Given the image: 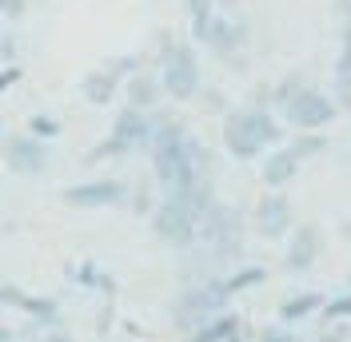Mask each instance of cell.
Here are the masks:
<instances>
[{"mask_svg": "<svg viewBox=\"0 0 351 342\" xmlns=\"http://www.w3.org/2000/svg\"><path fill=\"white\" fill-rule=\"evenodd\" d=\"M160 84L168 100H192L199 92V56L192 40H176L160 56Z\"/></svg>", "mask_w": 351, "mask_h": 342, "instance_id": "6da1fadb", "label": "cell"}, {"mask_svg": "<svg viewBox=\"0 0 351 342\" xmlns=\"http://www.w3.org/2000/svg\"><path fill=\"white\" fill-rule=\"evenodd\" d=\"M152 128H156V120L148 116V111H140V107H124V111L112 120L108 140H104L100 148H92L88 159H108V155H128V151H136V148H148Z\"/></svg>", "mask_w": 351, "mask_h": 342, "instance_id": "7a4b0ae2", "label": "cell"}, {"mask_svg": "<svg viewBox=\"0 0 351 342\" xmlns=\"http://www.w3.org/2000/svg\"><path fill=\"white\" fill-rule=\"evenodd\" d=\"M335 116H339V111H335V104H331V96L319 92V88H311V84L300 88V92L284 104V120L291 124V128H300V131L328 128Z\"/></svg>", "mask_w": 351, "mask_h": 342, "instance_id": "3957f363", "label": "cell"}, {"mask_svg": "<svg viewBox=\"0 0 351 342\" xmlns=\"http://www.w3.org/2000/svg\"><path fill=\"white\" fill-rule=\"evenodd\" d=\"M196 239H204L212 251L219 255H236L240 251V239H243V227H240V211L236 207H223V203H212L208 215L196 223Z\"/></svg>", "mask_w": 351, "mask_h": 342, "instance_id": "277c9868", "label": "cell"}, {"mask_svg": "<svg viewBox=\"0 0 351 342\" xmlns=\"http://www.w3.org/2000/svg\"><path fill=\"white\" fill-rule=\"evenodd\" d=\"M0 155H4L8 171H16V175H40L48 168V148L36 135H24V131H12L0 140Z\"/></svg>", "mask_w": 351, "mask_h": 342, "instance_id": "5b68a950", "label": "cell"}, {"mask_svg": "<svg viewBox=\"0 0 351 342\" xmlns=\"http://www.w3.org/2000/svg\"><path fill=\"white\" fill-rule=\"evenodd\" d=\"M152 227L156 235L164 239V243H172V247H188L192 239H196V219L184 211L176 199H164L152 215Z\"/></svg>", "mask_w": 351, "mask_h": 342, "instance_id": "8992f818", "label": "cell"}, {"mask_svg": "<svg viewBox=\"0 0 351 342\" xmlns=\"http://www.w3.org/2000/svg\"><path fill=\"white\" fill-rule=\"evenodd\" d=\"M124 195H128V187L120 179H92V183L68 187L64 203H72V207H116V203H124Z\"/></svg>", "mask_w": 351, "mask_h": 342, "instance_id": "52a82bcc", "label": "cell"}, {"mask_svg": "<svg viewBox=\"0 0 351 342\" xmlns=\"http://www.w3.org/2000/svg\"><path fill=\"white\" fill-rule=\"evenodd\" d=\"M223 144H228V151H232L236 159H256L263 151V144L256 140V131L247 124V111H243V107H236V111L223 116Z\"/></svg>", "mask_w": 351, "mask_h": 342, "instance_id": "ba28073f", "label": "cell"}, {"mask_svg": "<svg viewBox=\"0 0 351 342\" xmlns=\"http://www.w3.org/2000/svg\"><path fill=\"white\" fill-rule=\"evenodd\" d=\"M256 227H260L263 239H280L291 231V203H287V195H263L260 203H256Z\"/></svg>", "mask_w": 351, "mask_h": 342, "instance_id": "9c48e42d", "label": "cell"}, {"mask_svg": "<svg viewBox=\"0 0 351 342\" xmlns=\"http://www.w3.org/2000/svg\"><path fill=\"white\" fill-rule=\"evenodd\" d=\"M228 299H232V291H228L223 282H208V287H196V291H188V295L180 299V322H184V326H192V319L219 311V306H223Z\"/></svg>", "mask_w": 351, "mask_h": 342, "instance_id": "30bf717a", "label": "cell"}, {"mask_svg": "<svg viewBox=\"0 0 351 342\" xmlns=\"http://www.w3.org/2000/svg\"><path fill=\"white\" fill-rule=\"evenodd\" d=\"M319 251H324V239H319V231L311 227V223H304V227H295L291 231V243H287V259L284 267L287 271H311V263L319 259Z\"/></svg>", "mask_w": 351, "mask_h": 342, "instance_id": "8fae6325", "label": "cell"}, {"mask_svg": "<svg viewBox=\"0 0 351 342\" xmlns=\"http://www.w3.org/2000/svg\"><path fill=\"white\" fill-rule=\"evenodd\" d=\"M204 44L216 52L219 60H232V56L240 52V44H243V24L232 21L228 12H216V21H212V28H208Z\"/></svg>", "mask_w": 351, "mask_h": 342, "instance_id": "7c38bea8", "label": "cell"}, {"mask_svg": "<svg viewBox=\"0 0 351 342\" xmlns=\"http://www.w3.org/2000/svg\"><path fill=\"white\" fill-rule=\"evenodd\" d=\"M128 107H140V111H152L160 100H164V84H160V72L152 68H140L136 76H128Z\"/></svg>", "mask_w": 351, "mask_h": 342, "instance_id": "4fadbf2b", "label": "cell"}, {"mask_svg": "<svg viewBox=\"0 0 351 342\" xmlns=\"http://www.w3.org/2000/svg\"><path fill=\"white\" fill-rule=\"evenodd\" d=\"M295 171H300V159H295L287 148H280V151H271V155H263L260 179L271 187V192H280V187H287V183L295 179Z\"/></svg>", "mask_w": 351, "mask_h": 342, "instance_id": "5bb4252c", "label": "cell"}, {"mask_svg": "<svg viewBox=\"0 0 351 342\" xmlns=\"http://www.w3.org/2000/svg\"><path fill=\"white\" fill-rule=\"evenodd\" d=\"M116 88H120V80L112 76L108 68H92L84 80H80V92H84V100L88 104H96V107H104L116 100Z\"/></svg>", "mask_w": 351, "mask_h": 342, "instance_id": "9a60e30c", "label": "cell"}, {"mask_svg": "<svg viewBox=\"0 0 351 342\" xmlns=\"http://www.w3.org/2000/svg\"><path fill=\"white\" fill-rule=\"evenodd\" d=\"M188 4V21H192V36H196L199 44H204V36H208V28H212V21H216V0H184Z\"/></svg>", "mask_w": 351, "mask_h": 342, "instance_id": "2e32d148", "label": "cell"}, {"mask_svg": "<svg viewBox=\"0 0 351 342\" xmlns=\"http://www.w3.org/2000/svg\"><path fill=\"white\" fill-rule=\"evenodd\" d=\"M324 148H328V140H324L319 131H295V135H291V144H287V151H291L300 163H304L307 155H319Z\"/></svg>", "mask_w": 351, "mask_h": 342, "instance_id": "e0dca14e", "label": "cell"}, {"mask_svg": "<svg viewBox=\"0 0 351 342\" xmlns=\"http://www.w3.org/2000/svg\"><path fill=\"white\" fill-rule=\"evenodd\" d=\"M319 302H324L319 295H300V299H287L284 306H280V319H284V322H300L304 315H311Z\"/></svg>", "mask_w": 351, "mask_h": 342, "instance_id": "ac0fdd59", "label": "cell"}, {"mask_svg": "<svg viewBox=\"0 0 351 342\" xmlns=\"http://www.w3.org/2000/svg\"><path fill=\"white\" fill-rule=\"evenodd\" d=\"M236 326H240V319H216V326H204L196 334V342H232V334H236Z\"/></svg>", "mask_w": 351, "mask_h": 342, "instance_id": "d6986e66", "label": "cell"}, {"mask_svg": "<svg viewBox=\"0 0 351 342\" xmlns=\"http://www.w3.org/2000/svg\"><path fill=\"white\" fill-rule=\"evenodd\" d=\"M328 96H331V104H335V111H351V76H335Z\"/></svg>", "mask_w": 351, "mask_h": 342, "instance_id": "ffe728a7", "label": "cell"}, {"mask_svg": "<svg viewBox=\"0 0 351 342\" xmlns=\"http://www.w3.org/2000/svg\"><path fill=\"white\" fill-rule=\"evenodd\" d=\"M140 64H144V60H140V56L132 52V56H112V60H108L104 68H108L112 76L120 80V76H136V72H140Z\"/></svg>", "mask_w": 351, "mask_h": 342, "instance_id": "44dd1931", "label": "cell"}, {"mask_svg": "<svg viewBox=\"0 0 351 342\" xmlns=\"http://www.w3.org/2000/svg\"><path fill=\"white\" fill-rule=\"evenodd\" d=\"M252 282H263V271H256V267H252V271H240V275L223 278V287H228L232 295H236V291H243V287H252Z\"/></svg>", "mask_w": 351, "mask_h": 342, "instance_id": "7402d4cb", "label": "cell"}, {"mask_svg": "<svg viewBox=\"0 0 351 342\" xmlns=\"http://www.w3.org/2000/svg\"><path fill=\"white\" fill-rule=\"evenodd\" d=\"M28 131H32L36 140H48V135H56V131H60V124H56L52 116H32V124H28Z\"/></svg>", "mask_w": 351, "mask_h": 342, "instance_id": "603a6c76", "label": "cell"}, {"mask_svg": "<svg viewBox=\"0 0 351 342\" xmlns=\"http://www.w3.org/2000/svg\"><path fill=\"white\" fill-rule=\"evenodd\" d=\"M24 8H28V0H0V16L4 21H21Z\"/></svg>", "mask_w": 351, "mask_h": 342, "instance_id": "cb8c5ba5", "label": "cell"}, {"mask_svg": "<svg viewBox=\"0 0 351 342\" xmlns=\"http://www.w3.org/2000/svg\"><path fill=\"white\" fill-rule=\"evenodd\" d=\"M260 342H300L291 330H280V326H267V330H260Z\"/></svg>", "mask_w": 351, "mask_h": 342, "instance_id": "d4e9b609", "label": "cell"}, {"mask_svg": "<svg viewBox=\"0 0 351 342\" xmlns=\"http://www.w3.org/2000/svg\"><path fill=\"white\" fill-rule=\"evenodd\" d=\"M335 76H351V48L339 44V56H335Z\"/></svg>", "mask_w": 351, "mask_h": 342, "instance_id": "484cf974", "label": "cell"}, {"mask_svg": "<svg viewBox=\"0 0 351 342\" xmlns=\"http://www.w3.org/2000/svg\"><path fill=\"white\" fill-rule=\"evenodd\" d=\"M343 315H351V295H348V299H335L328 306V319H343Z\"/></svg>", "mask_w": 351, "mask_h": 342, "instance_id": "4316f807", "label": "cell"}, {"mask_svg": "<svg viewBox=\"0 0 351 342\" xmlns=\"http://www.w3.org/2000/svg\"><path fill=\"white\" fill-rule=\"evenodd\" d=\"M21 80V68H8V72H0V88H12Z\"/></svg>", "mask_w": 351, "mask_h": 342, "instance_id": "83f0119b", "label": "cell"}, {"mask_svg": "<svg viewBox=\"0 0 351 342\" xmlns=\"http://www.w3.org/2000/svg\"><path fill=\"white\" fill-rule=\"evenodd\" d=\"M343 48H351V16H343Z\"/></svg>", "mask_w": 351, "mask_h": 342, "instance_id": "f1b7e54d", "label": "cell"}, {"mask_svg": "<svg viewBox=\"0 0 351 342\" xmlns=\"http://www.w3.org/2000/svg\"><path fill=\"white\" fill-rule=\"evenodd\" d=\"M48 342H72V339H68L64 330H52V334H48Z\"/></svg>", "mask_w": 351, "mask_h": 342, "instance_id": "f546056e", "label": "cell"}, {"mask_svg": "<svg viewBox=\"0 0 351 342\" xmlns=\"http://www.w3.org/2000/svg\"><path fill=\"white\" fill-rule=\"evenodd\" d=\"M0 342H16V339H12V334H0Z\"/></svg>", "mask_w": 351, "mask_h": 342, "instance_id": "4dcf8cb0", "label": "cell"}, {"mask_svg": "<svg viewBox=\"0 0 351 342\" xmlns=\"http://www.w3.org/2000/svg\"><path fill=\"white\" fill-rule=\"evenodd\" d=\"M0 128H4V116H0Z\"/></svg>", "mask_w": 351, "mask_h": 342, "instance_id": "1f68e13d", "label": "cell"}]
</instances>
